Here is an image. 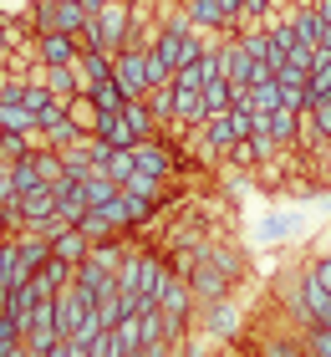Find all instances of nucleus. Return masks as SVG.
<instances>
[{"label":"nucleus","mask_w":331,"mask_h":357,"mask_svg":"<svg viewBox=\"0 0 331 357\" xmlns=\"http://www.w3.org/2000/svg\"><path fill=\"white\" fill-rule=\"evenodd\" d=\"M92 26H97V41H102V52H128V41H132V6L128 0H107L102 10L92 15Z\"/></svg>","instance_id":"nucleus-1"},{"label":"nucleus","mask_w":331,"mask_h":357,"mask_svg":"<svg viewBox=\"0 0 331 357\" xmlns=\"http://www.w3.org/2000/svg\"><path fill=\"white\" fill-rule=\"evenodd\" d=\"M112 82L123 87V97H148V52L128 46L112 56Z\"/></svg>","instance_id":"nucleus-2"},{"label":"nucleus","mask_w":331,"mask_h":357,"mask_svg":"<svg viewBox=\"0 0 331 357\" xmlns=\"http://www.w3.org/2000/svg\"><path fill=\"white\" fill-rule=\"evenodd\" d=\"M52 301H56V327H61V337H72L82 321H87V312H92V296L82 286H61Z\"/></svg>","instance_id":"nucleus-3"},{"label":"nucleus","mask_w":331,"mask_h":357,"mask_svg":"<svg viewBox=\"0 0 331 357\" xmlns=\"http://www.w3.org/2000/svg\"><path fill=\"white\" fill-rule=\"evenodd\" d=\"M82 41L66 36V31H52V36H36V61L41 67H77Z\"/></svg>","instance_id":"nucleus-4"},{"label":"nucleus","mask_w":331,"mask_h":357,"mask_svg":"<svg viewBox=\"0 0 331 357\" xmlns=\"http://www.w3.org/2000/svg\"><path fill=\"white\" fill-rule=\"evenodd\" d=\"M199 149H204V153H214V158H224L229 149H235V143H240V133H235V118H229V112H220V118H209L204 128H199Z\"/></svg>","instance_id":"nucleus-5"},{"label":"nucleus","mask_w":331,"mask_h":357,"mask_svg":"<svg viewBox=\"0 0 331 357\" xmlns=\"http://www.w3.org/2000/svg\"><path fill=\"white\" fill-rule=\"evenodd\" d=\"M220 56H224V82H229V87H250V77H255V56L240 46V36L220 41Z\"/></svg>","instance_id":"nucleus-6"},{"label":"nucleus","mask_w":331,"mask_h":357,"mask_svg":"<svg viewBox=\"0 0 331 357\" xmlns=\"http://www.w3.org/2000/svg\"><path fill=\"white\" fill-rule=\"evenodd\" d=\"M118 194H123V184H118V178H112L107 169H87V174H82V199H87V209H102V204H112V199H118Z\"/></svg>","instance_id":"nucleus-7"},{"label":"nucleus","mask_w":331,"mask_h":357,"mask_svg":"<svg viewBox=\"0 0 331 357\" xmlns=\"http://www.w3.org/2000/svg\"><path fill=\"white\" fill-rule=\"evenodd\" d=\"M132 164H138L143 174H153V178H174V153L163 149L158 138H143V143H132Z\"/></svg>","instance_id":"nucleus-8"},{"label":"nucleus","mask_w":331,"mask_h":357,"mask_svg":"<svg viewBox=\"0 0 331 357\" xmlns=\"http://www.w3.org/2000/svg\"><path fill=\"white\" fill-rule=\"evenodd\" d=\"M92 138L112 143V149H132V143H138V133L128 128V118H123V112H97V123H92Z\"/></svg>","instance_id":"nucleus-9"},{"label":"nucleus","mask_w":331,"mask_h":357,"mask_svg":"<svg viewBox=\"0 0 331 357\" xmlns=\"http://www.w3.org/2000/svg\"><path fill=\"white\" fill-rule=\"evenodd\" d=\"M204 327H209L214 342H229V337L240 332V312H235L229 301H209V306H204Z\"/></svg>","instance_id":"nucleus-10"},{"label":"nucleus","mask_w":331,"mask_h":357,"mask_svg":"<svg viewBox=\"0 0 331 357\" xmlns=\"http://www.w3.org/2000/svg\"><path fill=\"white\" fill-rule=\"evenodd\" d=\"M87 255H92V240L82 235L77 225H72V230H61V235L52 240V261H66V266H82V261H87Z\"/></svg>","instance_id":"nucleus-11"},{"label":"nucleus","mask_w":331,"mask_h":357,"mask_svg":"<svg viewBox=\"0 0 331 357\" xmlns=\"http://www.w3.org/2000/svg\"><path fill=\"white\" fill-rule=\"evenodd\" d=\"M270 138H275V149H295L301 143V107H275L270 112Z\"/></svg>","instance_id":"nucleus-12"},{"label":"nucleus","mask_w":331,"mask_h":357,"mask_svg":"<svg viewBox=\"0 0 331 357\" xmlns=\"http://www.w3.org/2000/svg\"><path fill=\"white\" fill-rule=\"evenodd\" d=\"M123 118H128L132 133H138V143H143V138H158V118L148 112L143 97H128V102H123Z\"/></svg>","instance_id":"nucleus-13"},{"label":"nucleus","mask_w":331,"mask_h":357,"mask_svg":"<svg viewBox=\"0 0 331 357\" xmlns=\"http://www.w3.org/2000/svg\"><path fill=\"white\" fill-rule=\"evenodd\" d=\"M184 10L194 15V26H199V31H229V15L220 10V0H189Z\"/></svg>","instance_id":"nucleus-14"},{"label":"nucleus","mask_w":331,"mask_h":357,"mask_svg":"<svg viewBox=\"0 0 331 357\" xmlns=\"http://www.w3.org/2000/svg\"><path fill=\"white\" fill-rule=\"evenodd\" d=\"M82 97H87V102H92L97 112H123V102H128V97H123V87L112 82V77H102V82H92V92H82Z\"/></svg>","instance_id":"nucleus-15"},{"label":"nucleus","mask_w":331,"mask_h":357,"mask_svg":"<svg viewBox=\"0 0 331 357\" xmlns=\"http://www.w3.org/2000/svg\"><path fill=\"white\" fill-rule=\"evenodd\" d=\"M10 184H15V194L46 189V178H41V169H36V153H26V158H15V164H10Z\"/></svg>","instance_id":"nucleus-16"},{"label":"nucleus","mask_w":331,"mask_h":357,"mask_svg":"<svg viewBox=\"0 0 331 357\" xmlns=\"http://www.w3.org/2000/svg\"><path fill=\"white\" fill-rule=\"evenodd\" d=\"M0 133H36V112L21 102H0Z\"/></svg>","instance_id":"nucleus-17"},{"label":"nucleus","mask_w":331,"mask_h":357,"mask_svg":"<svg viewBox=\"0 0 331 357\" xmlns=\"http://www.w3.org/2000/svg\"><path fill=\"white\" fill-rule=\"evenodd\" d=\"M143 102H148V112H153V118H158V128L178 123V112H174V87H153V92L143 97Z\"/></svg>","instance_id":"nucleus-18"},{"label":"nucleus","mask_w":331,"mask_h":357,"mask_svg":"<svg viewBox=\"0 0 331 357\" xmlns=\"http://www.w3.org/2000/svg\"><path fill=\"white\" fill-rule=\"evenodd\" d=\"M123 194H132V199H153L158 204V194H163V178H153V174H132V178H123Z\"/></svg>","instance_id":"nucleus-19"},{"label":"nucleus","mask_w":331,"mask_h":357,"mask_svg":"<svg viewBox=\"0 0 331 357\" xmlns=\"http://www.w3.org/2000/svg\"><path fill=\"white\" fill-rule=\"evenodd\" d=\"M250 92H255V112H275V107H286V102H280V87H275V77L255 82Z\"/></svg>","instance_id":"nucleus-20"},{"label":"nucleus","mask_w":331,"mask_h":357,"mask_svg":"<svg viewBox=\"0 0 331 357\" xmlns=\"http://www.w3.org/2000/svg\"><path fill=\"white\" fill-rule=\"evenodd\" d=\"M102 169L118 178V184H123V178H132V174H138V164H132V149H112V158H107Z\"/></svg>","instance_id":"nucleus-21"},{"label":"nucleus","mask_w":331,"mask_h":357,"mask_svg":"<svg viewBox=\"0 0 331 357\" xmlns=\"http://www.w3.org/2000/svg\"><path fill=\"white\" fill-rule=\"evenodd\" d=\"M56 97H52V87H41V82H26V97H21V107H31V112H46Z\"/></svg>","instance_id":"nucleus-22"},{"label":"nucleus","mask_w":331,"mask_h":357,"mask_svg":"<svg viewBox=\"0 0 331 357\" xmlns=\"http://www.w3.org/2000/svg\"><path fill=\"white\" fill-rule=\"evenodd\" d=\"M265 357H306V342H295V337H270V342H265Z\"/></svg>","instance_id":"nucleus-23"},{"label":"nucleus","mask_w":331,"mask_h":357,"mask_svg":"<svg viewBox=\"0 0 331 357\" xmlns=\"http://www.w3.org/2000/svg\"><path fill=\"white\" fill-rule=\"evenodd\" d=\"M301 342H306V352H311V357H331V327H311Z\"/></svg>","instance_id":"nucleus-24"},{"label":"nucleus","mask_w":331,"mask_h":357,"mask_svg":"<svg viewBox=\"0 0 331 357\" xmlns=\"http://www.w3.org/2000/svg\"><path fill=\"white\" fill-rule=\"evenodd\" d=\"M311 118L321 123V133H326V143H331V97H321V102H311Z\"/></svg>","instance_id":"nucleus-25"},{"label":"nucleus","mask_w":331,"mask_h":357,"mask_svg":"<svg viewBox=\"0 0 331 357\" xmlns=\"http://www.w3.org/2000/svg\"><path fill=\"white\" fill-rule=\"evenodd\" d=\"M280 235H291V220L286 215H275L270 225H260V240H280Z\"/></svg>","instance_id":"nucleus-26"},{"label":"nucleus","mask_w":331,"mask_h":357,"mask_svg":"<svg viewBox=\"0 0 331 357\" xmlns=\"http://www.w3.org/2000/svg\"><path fill=\"white\" fill-rule=\"evenodd\" d=\"M220 10L229 15V31H235V26H240V10H245V0H220Z\"/></svg>","instance_id":"nucleus-27"},{"label":"nucleus","mask_w":331,"mask_h":357,"mask_svg":"<svg viewBox=\"0 0 331 357\" xmlns=\"http://www.w3.org/2000/svg\"><path fill=\"white\" fill-rule=\"evenodd\" d=\"M66 357H92V347H82V342H66Z\"/></svg>","instance_id":"nucleus-28"},{"label":"nucleus","mask_w":331,"mask_h":357,"mask_svg":"<svg viewBox=\"0 0 331 357\" xmlns=\"http://www.w3.org/2000/svg\"><path fill=\"white\" fill-rule=\"evenodd\" d=\"M0 164H6V158H0Z\"/></svg>","instance_id":"nucleus-29"},{"label":"nucleus","mask_w":331,"mask_h":357,"mask_svg":"<svg viewBox=\"0 0 331 357\" xmlns=\"http://www.w3.org/2000/svg\"><path fill=\"white\" fill-rule=\"evenodd\" d=\"M306 357H311V352H306Z\"/></svg>","instance_id":"nucleus-30"}]
</instances>
